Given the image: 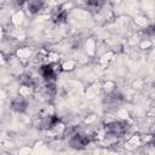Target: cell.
Masks as SVG:
<instances>
[{
    "mask_svg": "<svg viewBox=\"0 0 155 155\" xmlns=\"http://www.w3.org/2000/svg\"><path fill=\"white\" fill-rule=\"evenodd\" d=\"M27 108H28V102H27L25 98H23L21 96L13 98L12 102H11V109L13 111H16V113H19V114L25 113Z\"/></svg>",
    "mask_w": 155,
    "mask_h": 155,
    "instance_id": "cell-5",
    "label": "cell"
},
{
    "mask_svg": "<svg viewBox=\"0 0 155 155\" xmlns=\"http://www.w3.org/2000/svg\"><path fill=\"white\" fill-rule=\"evenodd\" d=\"M151 145L153 147H155V133L153 134V137H151Z\"/></svg>",
    "mask_w": 155,
    "mask_h": 155,
    "instance_id": "cell-12",
    "label": "cell"
},
{
    "mask_svg": "<svg viewBox=\"0 0 155 155\" xmlns=\"http://www.w3.org/2000/svg\"><path fill=\"white\" fill-rule=\"evenodd\" d=\"M90 142L91 140H90L88 136H86L84 133H79V132H76L75 134H73L68 139L69 147L73 148V149H75V150H82V149H85L90 144Z\"/></svg>",
    "mask_w": 155,
    "mask_h": 155,
    "instance_id": "cell-2",
    "label": "cell"
},
{
    "mask_svg": "<svg viewBox=\"0 0 155 155\" xmlns=\"http://www.w3.org/2000/svg\"><path fill=\"white\" fill-rule=\"evenodd\" d=\"M105 133L110 137H121L124 136L128 128H130V124L125 120H116V121H111L109 124L105 125Z\"/></svg>",
    "mask_w": 155,
    "mask_h": 155,
    "instance_id": "cell-1",
    "label": "cell"
},
{
    "mask_svg": "<svg viewBox=\"0 0 155 155\" xmlns=\"http://www.w3.org/2000/svg\"><path fill=\"white\" fill-rule=\"evenodd\" d=\"M144 34L148 35V36H155V23L148 25V27L144 29Z\"/></svg>",
    "mask_w": 155,
    "mask_h": 155,
    "instance_id": "cell-11",
    "label": "cell"
},
{
    "mask_svg": "<svg viewBox=\"0 0 155 155\" xmlns=\"http://www.w3.org/2000/svg\"><path fill=\"white\" fill-rule=\"evenodd\" d=\"M52 19L54 23L57 24H62V23H65L67 19H68V12L67 10H63L61 6L58 8H56L52 13Z\"/></svg>",
    "mask_w": 155,
    "mask_h": 155,
    "instance_id": "cell-7",
    "label": "cell"
},
{
    "mask_svg": "<svg viewBox=\"0 0 155 155\" xmlns=\"http://www.w3.org/2000/svg\"><path fill=\"white\" fill-rule=\"evenodd\" d=\"M44 1H40V0H30V1H28V4H27V6H28V10H29V12L30 13H38L40 10H42V7H44Z\"/></svg>",
    "mask_w": 155,
    "mask_h": 155,
    "instance_id": "cell-8",
    "label": "cell"
},
{
    "mask_svg": "<svg viewBox=\"0 0 155 155\" xmlns=\"http://www.w3.org/2000/svg\"><path fill=\"white\" fill-rule=\"evenodd\" d=\"M59 122H61V119L57 115H46L40 120V124H39L38 127L40 130L47 131V130H51V128L56 127Z\"/></svg>",
    "mask_w": 155,
    "mask_h": 155,
    "instance_id": "cell-3",
    "label": "cell"
},
{
    "mask_svg": "<svg viewBox=\"0 0 155 155\" xmlns=\"http://www.w3.org/2000/svg\"><path fill=\"white\" fill-rule=\"evenodd\" d=\"M103 5H104V1H101V0H90V1L86 2V6H87L91 11H93V12L101 10Z\"/></svg>",
    "mask_w": 155,
    "mask_h": 155,
    "instance_id": "cell-9",
    "label": "cell"
},
{
    "mask_svg": "<svg viewBox=\"0 0 155 155\" xmlns=\"http://www.w3.org/2000/svg\"><path fill=\"white\" fill-rule=\"evenodd\" d=\"M19 82H21L22 85H24V86H28V87H33V86L35 85L34 79H33L30 75H27V74H24V75H22V76L19 78Z\"/></svg>",
    "mask_w": 155,
    "mask_h": 155,
    "instance_id": "cell-10",
    "label": "cell"
},
{
    "mask_svg": "<svg viewBox=\"0 0 155 155\" xmlns=\"http://www.w3.org/2000/svg\"><path fill=\"white\" fill-rule=\"evenodd\" d=\"M39 73L41 75V78L46 81V82H53L56 80V70L53 68V64H44L39 68Z\"/></svg>",
    "mask_w": 155,
    "mask_h": 155,
    "instance_id": "cell-4",
    "label": "cell"
},
{
    "mask_svg": "<svg viewBox=\"0 0 155 155\" xmlns=\"http://www.w3.org/2000/svg\"><path fill=\"white\" fill-rule=\"evenodd\" d=\"M121 102H122V94L116 91L105 96V99H104V104H107L109 108H117V105Z\"/></svg>",
    "mask_w": 155,
    "mask_h": 155,
    "instance_id": "cell-6",
    "label": "cell"
}]
</instances>
